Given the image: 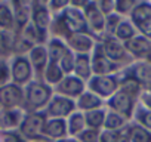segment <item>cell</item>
I'll return each mask as SVG.
<instances>
[{
    "label": "cell",
    "instance_id": "cell-37",
    "mask_svg": "<svg viewBox=\"0 0 151 142\" xmlns=\"http://www.w3.org/2000/svg\"><path fill=\"white\" fill-rule=\"evenodd\" d=\"M74 62H76V53L74 52H71L70 49L67 50V53L62 56V59L59 61V67H61V70H62V73L65 74V76H70V74H73V70H74Z\"/></svg>",
    "mask_w": 151,
    "mask_h": 142
},
{
    "label": "cell",
    "instance_id": "cell-39",
    "mask_svg": "<svg viewBox=\"0 0 151 142\" xmlns=\"http://www.w3.org/2000/svg\"><path fill=\"white\" fill-rule=\"evenodd\" d=\"M99 132L101 130L85 129L76 139H77L79 142H99Z\"/></svg>",
    "mask_w": 151,
    "mask_h": 142
},
{
    "label": "cell",
    "instance_id": "cell-8",
    "mask_svg": "<svg viewBox=\"0 0 151 142\" xmlns=\"http://www.w3.org/2000/svg\"><path fill=\"white\" fill-rule=\"evenodd\" d=\"M129 19L138 34L151 40V2H138Z\"/></svg>",
    "mask_w": 151,
    "mask_h": 142
},
{
    "label": "cell",
    "instance_id": "cell-28",
    "mask_svg": "<svg viewBox=\"0 0 151 142\" xmlns=\"http://www.w3.org/2000/svg\"><path fill=\"white\" fill-rule=\"evenodd\" d=\"M105 114H107V108H99V110L85 113L86 129L102 130L104 129V121H105Z\"/></svg>",
    "mask_w": 151,
    "mask_h": 142
},
{
    "label": "cell",
    "instance_id": "cell-17",
    "mask_svg": "<svg viewBox=\"0 0 151 142\" xmlns=\"http://www.w3.org/2000/svg\"><path fill=\"white\" fill-rule=\"evenodd\" d=\"M124 47L133 61H145L151 52V40L138 34L132 40L126 42Z\"/></svg>",
    "mask_w": 151,
    "mask_h": 142
},
{
    "label": "cell",
    "instance_id": "cell-19",
    "mask_svg": "<svg viewBox=\"0 0 151 142\" xmlns=\"http://www.w3.org/2000/svg\"><path fill=\"white\" fill-rule=\"evenodd\" d=\"M15 15V34H21L31 21V2H11Z\"/></svg>",
    "mask_w": 151,
    "mask_h": 142
},
{
    "label": "cell",
    "instance_id": "cell-40",
    "mask_svg": "<svg viewBox=\"0 0 151 142\" xmlns=\"http://www.w3.org/2000/svg\"><path fill=\"white\" fill-rule=\"evenodd\" d=\"M96 6H98V9L101 11V14L104 16H108V15L114 14V0H98Z\"/></svg>",
    "mask_w": 151,
    "mask_h": 142
},
{
    "label": "cell",
    "instance_id": "cell-41",
    "mask_svg": "<svg viewBox=\"0 0 151 142\" xmlns=\"http://www.w3.org/2000/svg\"><path fill=\"white\" fill-rule=\"evenodd\" d=\"M117 136H119V132L102 129L99 132V142H116L117 141Z\"/></svg>",
    "mask_w": 151,
    "mask_h": 142
},
{
    "label": "cell",
    "instance_id": "cell-4",
    "mask_svg": "<svg viewBox=\"0 0 151 142\" xmlns=\"http://www.w3.org/2000/svg\"><path fill=\"white\" fill-rule=\"evenodd\" d=\"M9 62H11V82L14 85L25 87L28 83H31L36 79L27 55H12L9 58Z\"/></svg>",
    "mask_w": 151,
    "mask_h": 142
},
{
    "label": "cell",
    "instance_id": "cell-36",
    "mask_svg": "<svg viewBox=\"0 0 151 142\" xmlns=\"http://www.w3.org/2000/svg\"><path fill=\"white\" fill-rule=\"evenodd\" d=\"M11 56H2L0 58V87L11 83Z\"/></svg>",
    "mask_w": 151,
    "mask_h": 142
},
{
    "label": "cell",
    "instance_id": "cell-1",
    "mask_svg": "<svg viewBox=\"0 0 151 142\" xmlns=\"http://www.w3.org/2000/svg\"><path fill=\"white\" fill-rule=\"evenodd\" d=\"M53 96V87L47 86L42 80H33L24 87V113L45 111L49 101Z\"/></svg>",
    "mask_w": 151,
    "mask_h": 142
},
{
    "label": "cell",
    "instance_id": "cell-18",
    "mask_svg": "<svg viewBox=\"0 0 151 142\" xmlns=\"http://www.w3.org/2000/svg\"><path fill=\"white\" fill-rule=\"evenodd\" d=\"M45 138L47 142H59L68 138L67 133V121L64 118H46L45 123V130H43Z\"/></svg>",
    "mask_w": 151,
    "mask_h": 142
},
{
    "label": "cell",
    "instance_id": "cell-21",
    "mask_svg": "<svg viewBox=\"0 0 151 142\" xmlns=\"http://www.w3.org/2000/svg\"><path fill=\"white\" fill-rule=\"evenodd\" d=\"M76 108H77V111L85 114V113H89V111H93V110L105 108V101L86 89L77 99H76Z\"/></svg>",
    "mask_w": 151,
    "mask_h": 142
},
{
    "label": "cell",
    "instance_id": "cell-42",
    "mask_svg": "<svg viewBox=\"0 0 151 142\" xmlns=\"http://www.w3.org/2000/svg\"><path fill=\"white\" fill-rule=\"evenodd\" d=\"M129 126V124H127ZM127 126L124 129H122L119 132V136H117V141L116 142H130V138H129V130H127Z\"/></svg>",
    "mask_w": 151,
    "mask_h": 142
},
{
    "label": "cell",
    "instance_id": "cell-2",
    "mask_svg": "<svg viewBox=\"0 0 151 142\" xmlns=\"http://www.w3.org/2000/svg\"><path fill=\"white\" fill-rule=\"evenodd\" d=\"M46 118L47 117L43 111L24 113V117L18 127V132L27 142H47V139L43 135Z\"/></svg>",
    "mask_w": 151,
    "mask_h": 142
},
{
    "label": "cell",
    "instance_id": "cell-10",
    "mask_svg": "<svg viewBox=\"0 0 151 142\" xmlns=\"http://www.w3.org/2000/svg\"><path fill=\"white\" fill-rule=\"evenodd\" d=\"M74 111H77L74 99L53 93L52 99L49 101V104H47V107L45 108L43 113L46 114L47 118H64V120H67Z\"/></svg>",
    "mask_w": 151,
    "mask_h": 142
},
{
    "label": "cell",
    "instance_id": "cell-5",
    "mask_svg": "<svg viewBox=\"0 0 151 142\" xmlns=\"http://www.w3.org/2000/svg\"><path fill=\"white\" fill-rule=\"evenodd\" d=\"M99 43L102 46V50H104L105 56L110 61H113L114 64H117L122 70L135 62L130 58V55L127 53V50L124 47V43L119 42L116 37H104Z\"/></svg>",
    "mask_w": 151,
    "mask_h": 142
},
{
    "label": "cell",
    "instance_id": "cell-33",
    "mask_svg": "<svg viewBox=\"0 0 151 142\" xmlns=\"http://www.w3.org/2000/svg\"><path fill=\"white\" fill-rule=\"evenodd\" d=\"M14 42H15V33L0 31V58L2 56H12Z\"/></svg>",
    "mask_w": 151,
    "mask_h": 142
},
{
    "label": "cell",
    "instance_id": "cell-15",
    "mask_svg": "<svg viewBox=\"0 0 151 142\" xmlns=\"http://www.w3.org/2000/svg\"><path fill=\"white\" fill-rule=\"evenodd\" d=\"M96 42L98 40L88 33H76L65 40L68 49L76 55H91Z\"/></svg>",
    "mask_w": 151,
    "mask_h": 142
},
{
    "label": "cell",
    "instance_id": "cell-22",
    "mask_svg": "<svg viewBox=\"0 0 151 142\" xmlns=\"http://www.w3.org/2000/svg\"><path fill=\"white\" fill-rule=\"evenodd\" d=\"M22 117V110H0V130H18Z\"/></svg>",
    "mask_w": 151,
    "mask_h": 142
},
{
    "label": "cell",
    "instance_id": "cell-31",
    "mask_svg": "<svg viewBox=\"0 0 151 142\" xmlns=\"http://www.w3.org/2000/svg\"><path fill=\"white\" fill-rule=\"evenodd\" d=\"M132 121H135L136 124L142 126L144 129L151 132V110H148L145 105H142L141 102H138L135 113H133V118Z\"/></svg>",
    "mask_w": 151,
    "mask_h": 142
},
{
    "label": "cell",
    "instance_id": "cell-9",
    "mask_svg": "<svg viewBox=\"0 0 151 142\" xmlns=\"http://www.w3.org/2000/svg\"><path fill=\"white\" fill-rule=\"evenodd\" d=\"M91 65H92L93 76H111V74H117L122 71V68L117 64H114L105 56L99 42H96L91 53Z\"/></svg>",
    "mask_w": 151,
    "mask_h": 142
},
{
    "label": "cell",
    "instance_id": "cell-14",
    "mask_svg": "<svg viewBox=\"0 0 151 142\" xmlns=\"http://www.w3.org/2000/svg\"><path fill=\"white\" fill-rule=\"evenodd\" d=\"M61 15H62L64 22H65V25H67V28L71 34H76V33H88L89 34L83 9L74 8V6L70 5L64 12H61Z\"/></svg>",
    "mask_w": 151,
    "mask_h": 142
},
{
    "label": "cell",
    "instance_id": "cell-30",
    "mask_svg": "<svg viewBox=\"0 0 151 142\" xmlns=\"http://www.w3.org/2000/svg\"><path fill=\"white\" fill-rule=\"evenodd\" d=\"M129 123H130V121L126 120L124 117H122L120 114L107 110L105 121H104V129H107V130H113V132H120V130L124 129Z\"/></svg>",
    "mask_w": 151,
    "mask_h": 142
},
{
    "label": "cell",
    "instance_id": "cell-23",
    "mask_svg": "<svg viewBox=\"0 0 151 142\" xmlns=\"http://www.w3.org/2000/svg\"><path fill=\"white\" fill-rule=\"evenodd\" d=\"M0 31L15 33V15L11 2H0Z\"/></svg>",
    "mask_w": 151,
    "mask_h": 142
},
{
    "label": "cell",
    "instance_id": "cell-26",
    "mask_svg": "<svg viewBox=\"0 0 151 142\" xmlns=\"http://www.w3.org/2000/svg\"><path fill=\"white\" fill-rule=\"evenodd\" d=\"M65 121H67V133H68V138H77V136L86 129L85 114L80 113V111H74Z\"/></svg>",
    "mask_w": 151,
    "mask_h": 142
},
{
    "label": "cell",
    "instance_id": "cell-6",
    "mask_svg": "<svg viewBox=\"0 0 151 142\" xmlns=\"http://www.w3.org/2000/svg\"><path fill=\"white\" fill-rule=\"evenodd\" d=\"M86 87L101 99L108 101L119 90V73L111 76H92L86 83Z\"/></svg>",
    "mask_w": 151,
    "mask_h": 142
},
{
    "label": "cell",
    "instance_id": "cell-34",
    "mask_svg": "<svg viewBox=\"0 0 151 142\" xmlns=\"http://www.w3.org/2000/svg\"><path fill=\"white\" fill-rule=\"evenodd\" d=\"M136 5L138 0H114V12L122 18H129Z\"/></svg>",
    "mask_w": 151,
    "mask_h": 142
},
{
    "label": "cell",
    "instance_id": "cell-24",
    "mask_svg": "<svg viewBox=\"0 0 151 142\" xmlns=\"http://www.w3.org/2000/svg\"><path fill=\"white\" fill-rule=\"evenodd\" d=\"M73 76L79 77L83 82H89V79L93 76L92 73V65H91V55H76L74 70Z\"/></svg>",
    "mask_w": 151,
    "mask_h": 142
},
{
    "label": "cell",
    "instance_id": "cell-3",
    "mask_svg": "<svg viewBox=\"0 0 151 142\" xmlns=\"http://www.w3.org/2000/svg\"><path fill=\"white\" fill-rule=\"evenodd\" d=\"M52 14L47 8L46 2H31V27L36 30L39 34L40 40L43 44L47 43L50 39L49 30H50V22H52Z\"/></svg>",
    "mask_w": 151,
    "mask_h": 142
},
{
    "label": "cell",
    "instance_id": "cell-13",
    "mask_svg": "<svg viewBox=\"0 0 151 142\" xmlns=\"http://www.w3.org/2000/svg\"><path fill=\"white\" fill-rule=\"evenodd\" d=\"M86 89H88L86 87V82L80 80L79 77H76L73 74H70V76H65L61 80V83L53 87V93L76 101Z\"/></svg>",
    "mask_w": 151,
    "mask_h": 142
},
{
    "label": "cell",
    "instance_id": "cell-25",
    "mask_svg": "<svg viewBox=\"0 0 151 142\" xmlns=\"http://www.w3.org/2000/svg\"><path fill=\"white\" fill-rule=\"evenodd\" d=\"M45 46H46V50H47L49 62H53V64H59V61L62 59V56L68 50V46H67V43L64 40L53 39V37H50Z\"/></svg>",
    "mask_w": 151,
    "mask_h": 142
},
{
    "label": "cell",
    "instance_id": "cell-29",
    "mask_svg": "<svg viewBox=\"0 0 151 142\" xmlns=\"http://www.w3.org/2000/svg\"><path fill=\"white\" fill-rule=\"evenodd\" d=\"M135 36H138V31L135 30L133 24L130 22V19H129V18H123V19L120 21V24H119L117 30H116L114 37H116L119 42L126 43V42L132 40Z\"/></svg>",
    "mask_w": 151,
    "mask_h": 142
},
{
    "label": "cell",
    "instance_id": "cell-12",
    "mask_svg": "<svg viewBox=\"0 0 151 142\" xmlns=\"http://www.w3.org/2000/svg\"><path fill=\"white\" fill-rule=\"evenodd\" d=\"M89 34L95 37L98 42L104 39V27H105V16L96 6V2H88L86 8L83 9Z\"/></svg>",
    "mask_w": 151,
    "mask_h": 142
},
{
    "label": "cell",
    "instance_id": "cell-20",
    "mask_svg": "<svg viewBox=\"0 0 151 142\" xmlns=\"http://www.w3.org/2000/svg\"><path fill=\"white\" fill-rule=\"evenodd\" d=\"M126 70L138 80V83L142 86L144 92H148L151 87V64L147 61H135L132 65L126 67Z\"/></svg>",
    "mask_w": 151,
    "mask_h": 142
},
{
    "label": "cell",
    "instance_id": "cell-38",
    "mask_svg": "<svg viewBox=\"0 0 151 142\" xmlns=\"http://www.w3.org/2000/svg\"><path fill=\"white\" fill-rule=\"evenodd\" d=\"M47 8L50 11L52 15H58L61 12H64L68 6H70V0H50V2H46Z\"/></svg>",
    "mask_w": 151,
    "mask_h": 142
},
{
    "label": "cell",
    "instance_id": "cell-27",
    "mask_svg": "<svg viewBox=\"0 0 151 142\" xmlns=\"http://www.w3.org/2000/svg\"><path fill=\"white\" fill-rule=\"evenodd\" d=\"M65 77V74L62 73V70L58 64H53V62H49L47 67L45 68L43 71V76H42V82H45L47 86L50 87H55L61 83V80Z\"/></svg>",
    "mask_w": 151,
    "mask_h": 142
},
{
    "label": "cell",
    "instance_id": "cell-35",
    "mask_svg": "<svg viewBox=\"0 0 151 142\" xmlns=\"http://www.w3.org/2000/svg\"><path fill=\"white\" fill-rule=\"evenodd\" d=\"M122 19H123V18H122L120 15H117L116 12H114V14H111V15H108V16H105L104 37H114L116 30H117V27H119V24H120V21H122Z\"/></svg>",
    "mask_w": 151,
    "mask_h": 142
},
{
    "label": "cell",
    "instance_id": "cell-43",
    "mask_svg": "<svg viewBox=\"0 0 151 142\" xmlns=\"http://www.w3.org/2000/svg\"><path fill=\"white\" fill-rule=\"evenodd\" d=\"M139 102L142 104V105H145L148 110H151V93H142L141 95V98H139Z\"/></svg>",
    "mask_w": 151,
    "mask_h": 142
},
{
    "label": "cell",
    "instance_id": "cell-7",
    "mask_svg": "<svg viewBox=\"0 0 151 142\" xmlns=\"http://www.w3.org/2000/svg\"><path fill=\"white\" fill-rule=\"evenodd\" d=\"M138 102L139 101H136L135 98H132L130 95H127L126 92L119 89L108 101H105V108L110 111H114V113L120 114L122 117H124L126 120L132 121Z\"/></svg>",
    "mask_w": 151,
    "mask_h": 142
},
{
    "label": "cell",
    "instance_id": "cell-32",
    "mask_svg": "<svg viewBox=\"0 0 151 142\" xmlns=\"http://www.w3.org/2000/svg\"><path fill=\"white\" fill-rule=\"evenodd\" d=\"M130 142H151V132L144 129L142 126L136 124L135 121H130L127 126Z\"/></svg>",
    "mask_w": 151,
    "mask_h": 142
},
{
    "label": "cell",
    "instance_id": "cell-11",
    "mask_svg": "<svg viewBox=\"0 0 151 142\" xmlns=\"http://www.w3.org/2000/svg\"><path fill=\"white\" fill-rule=\"evenodd\" d=\"M24 108V87L12 82L0 87V110H22Z\"/></svg>",
    "mask_w": 151,
    "mask_h": 142
},
{
    "label": "cell",
    "instance_id": "cell-44",
    "mask_svg": "<svg viewBox=\"0 0 151 142\" xmlns=\"http://www.w3.org/2000/svg\"><path fill=\"white\" fill-rule=\"evenodd\" d=\"M59 142H79L76 138H65L64 141H59Z\"/></svg>",
    "mask_w": 151,
    "mask_h": 142
},
{
    "label": "cell",
    "instance_id": "cell-16",
    "mask_svg": "<svg viewBox=\"0 0 151 142\" xmlns=\"http://www.w3.org/2000/svg\"><path fill=\"white\" fill-rule=\"evenodd\" d=\"M27 58L33 67L34 71V77L36 80H42L43 71L49 64V58H47V50L45 44H36L30 49V52L27 53Z\"/></svg>",
    "mask_w": 151,
    "mask_h": 142
}]
</instances>
